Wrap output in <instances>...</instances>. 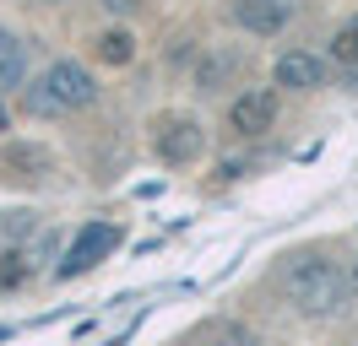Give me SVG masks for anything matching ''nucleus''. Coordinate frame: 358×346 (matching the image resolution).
I'll use <instances>...</instances> for the list:
<instances>
[{
    "instance_id": "f257e3e1",
    "label": "nucleus",
    "mask_w": 358,
    "mask_h": 346,
    "mask_svg": "<svg viewBox=\"0 0 358 346\" xmlns=\"http://www.w3.org/2000/svg\"><path fill=\"white\" fill-rule=\"evenodd\" d=\"M92 98H98V82H92L87 65H76V60H55L38 82L27 86V108L33 114H71V108H87Z\"/></svg>"
},
{
    "instance_id": "f03ea898",
    "label": "nucleus",
    "mask_w": 358,
    "mask_h": 346,
    "mask_svg": "<svg viewBox=\"0 0 358 346\" xmlns=\"http://www.w3.org/2000/svg\"><path fill=\"white\" fill-rule=\"evenodd\" d=\"M288 298L304 308V314H331V308H342V298H348V276L336 271L331 260H293L288 265Z\"/></svg>"
},
{
    "instance_id": "7ed1b4c3",
    "label": "nucleus",
    "mask_w": 358,
    "mask_h": 346,
    "mask_svg": "<svg viewBox=\"0 0 358 346\" xmlns=\"http://www.w3.org/2000/svg\"><path fill=\"white\" fill-rule=\"evenodd\" d=\"M152 146L163 163H196L206 151V130L201 119H190V114H163L152 125Z\"/></svg>"
},
{
    "instance_id": "20e7f679",
    "label": "nucleus",
    "mask_w": 358,
    "mask_h": 346,
    "mask_svg": "<svg viewBox=\"0 0 358 346\" xmlns=\"http://www.w3.org/2000/svg\"><path fill=\"white\" fill-rule=\"evenodd\" d=\"M114 249H120V227H114V222H87L82 233L71 238L66 260H60V276H82V271H92L98 260H109Z\"/></svg>"
},
{
    "instance_id": "39448f33",
    "label": "nucleus",
    "mask_w": 358,
    "mask_h": 346,
    "mask_svg": "<svg viewBox=\"0 0 358 346\" xmlns=\"http://www.w3.org/2000/svg\"><path fill=\"white\" fill-rule=\"evenodd\" d=\"M228 125H234V135H266V130L277 125V92H271V86L239 92L234 108H228Z\"/></svg>"
},
{
    "instance_id": "423d86ee",
    "label": "nucleus",
    "mask_w": 358,
    "mask_h": 346,
    "mask_svg": "<svg viewBox=\"0 0 358 346\" xmlns=\"http://www.w3.org/2000/svg\"><path fill=\"white\" fill-rule=\"evenodd\" d=\"M234 17L245 22L250 33H282V27L299 17V0H239Z\"/></svg>"
},
{
    "instance_id": "0eeeda50",
    "label": "nucleus",
    "mask_w": 358,
    "mask_h": 346,
    "mask_svg": "<svg viewBox=\"0 0 358 346\" xmlns=\"http://www.w3.org/2000/svg\"><path fill=\"white\" fill-rule=\"evenodd\" d=\"M320 76H326V65L315 60V54H304V49H288V54L277 60V86L304 92V86H320Z\"/></svg>"
},
{
    "instance_id": "6e6552de",
    "label": "nucleus",
    "mask_w": 358,
    "mask_h": 346,
    "mask_svg": "<svg viewBox=\"0 0 358 346\" xmlns=\"http://www.w3.org/2000/svg\"><path fill=\"white\" fill-rule=\"evenodd\" d=\"M98 60L103 65H131L136 60V38L131 33H103V38H98Z\"/></svg>"
},
{
    "instance_id": "1a4fd4ad",
    "label": "nucleus",
    "mask_w": 358,
    "mask_h": 346,
    "mask_svg": "<svg viewBox=\"0 0 358 346\" xmlns=\"http://www.w3.org/2000/svg\"><path fill=\"white\" fill-rule=\"evenodd\" d=\"M27 271H33V265H27L22 249H6V255H0V287H6V292H11V287H22Z\"/></svg>"
},
{
    "instance_id": "9d476101",
    "label": "nucleus",
    "mask_w": 358,
    "mask_h": 346,
    "mask_svg": "<svg viewBox=\"0 0 358 346\" xmlns=\"http://www.w3.org/2000/svg\"><path fill=\"white\" fill-rule=\"evenodd\" d=\"M22 76V43L0 27V82H17Z\"/></svg>"
},
{
    "instance_id": "9b49d317",
    "label": "nucleus",
    "mask_w": 358,
    "mask_h": 346,
    "mask_svg": "<svg viewBox=\"0 0 358 346\" xmlns=\"http://www.w3.org/2000/svg\"><path fill=\"white\" fill-rule=\"evenodd\" d=\"M331 60L358 65V17H353V22H348V27H342V33L331 38Z\"/></svg>"
},
{
    "instance_id": "f8f14e48",
    "label": "nucleus",
    "mask_w": 358,
    "mask_h": 346,
    "mask_svg": "<svg viewBox=\"0 0 358 346\" xmlns=\"http://www.w3.org/2000/svg\"><path fill=\"white\" fill-rule=\"evenodd\" d=\"M103 6H109V11H120V17H131V11L141 6V0H103Z\"/></svg>"
},
{
    "instance_id": "ddd939ff",
    "label": "nucleus",
    "mask_w": 358,
    "mask_h": 346,
    "mask_svg": "<svg viewBox=\"0 0 358 346\" xmlns=\"http://www.w3.org/2000/svg\"><path fill=\"white\" fill-rule=\"evenodd\" d=\"M0 135H6V103H0Z\"/></svg>"
}]
</instances>
